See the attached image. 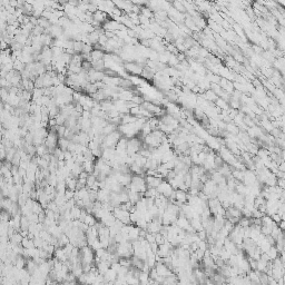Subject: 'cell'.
Returning a JSON list of instances; mask_svg holds the SVG:
<instances>
[{"instance_id":"obj_1","label":"cell","mask_w":285,"mask_h":285,"mask_svg":"<svg viewBox=\"0 0 285 285\" xmlns=\"http://www.w3.org/2000/svg\"><path fill=\"white\" fill-rule=\"evenodd\" d=\"M125 68L127 69L129 72H132V74L135 75H138V74H142V67L140 66V65H138L137 62H127V64L125 65Z\"/></svg>"},{"instance_id":"obj_2","label":"cell","mask_w":285,"mask_h":285,"mask_svg":"<svg viewBox=\"0 0 285 285\" xmlns=\"http://www.w3.org/2000/svg\"><path fill=\"white\" fill-rule=\"evenodd\" d=\"M92 56V61H98V60H102L105 58V53L102 50H92V52L90 53Z\"/></svg>"},{"instance_id":"obj_3","label":"cell","mask_w":285,"mask_h":285,"mask_svg":"<svg viewBox=\"0 0 285 285\" xmlns=\"http://www.w3.org/2000/svg\"><path fill=\"white\" fill-rule=\"evenodd\" d=\"M142 77H144V78L152 79V78H153V76H154V70H153L152 68H150V67L146 66L145 68L142 69Z\"/></svg>"}]
</instances>
